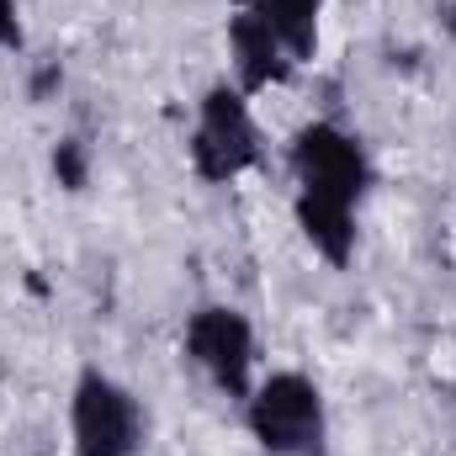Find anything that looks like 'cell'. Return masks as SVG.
<instances>
[{"mask_svg": "<svg viewBox=\"0 0 456 456\" xmlns=\"http://www.w3.org/2000/svg\"><path fill=\"white\" fill-rule=\"evenodd\" d=\"M239 409L249 441L265 456H330V403L308 371L297 366L260 371Z\"/></svg>", "mask_w": 456, "mask_h": 456, "instance_id": "1", "label": "cell"}, {"mask_svg": "<svg viewBox=\"0 0 456 456\" xmlns=\"http://www.w3.org/2000/svg\"><path fill=\"white\" fill-rule=\"evenodd\" d=\"M265 154V133L255 122L249 96L233 80H213L197 107H191V133H186V165L197 181L228 186L239 175H249Z\"/></svg>", "mask_w": 456, "mask_h": 456, "instance_id": "2", "label": "cell"}, {"mask_svg": "<svg viewBox=\"0 0 456 456\" xmlns=\"http://www.w3.org/2000/svg\"><path fill=\"white\" fill-rule=\"evenodd\" d=\"M149 419L127 382L102 366H80L69 387V456H143Z\"/></svg>", "mask_w": 456, "mask_h": 456, "instance_id": "3", "label": "cell"}, {"mask_svg": "<svg viewBox=\"0 0 456 456\" xmlns=\"http://www.w3.org/2000/svg\"><path fill=\"white\" fill-rule=\"evenodd\" d=\"M181 355L224 393L228 403H244L260 377V340L244 308L233 303H202L181 324Z\"/></svg>", "mask_w": 456, "mask_h": 456, "instance_id": "4", "label": "cell"}, {"mask_svg": "<svg viewBox=\"0 0 456 456\" xmlns=\"http://www.w3.org/2000/svg\"><path fill=\"white\" fill-rule=\"evenodd\" d=\"M287 170H292V191H314V197H340V202H366L371 191V154L366 143L340 127L335 117H314L292 133L287 143Z\"/></svg>", "mask_w": 456, "mask_h": 456, "instance_id": "5", "label": "cell"}, {"mask_svg": "<svg viewBox=\"0 0 456 456\" xmlns=\"http://www.w3.org/2000/svg\"><path fill=\"white\" fill-rule=\"evenodd\" d=\"M224 43H228V69H233V86L244 96H260V91H281L292 75H297V59L281 48V37L271 27H260L249 11L233 5L224 27Z\"/></svg>", "mask_w": 456, "mask_h": 456, "instance_id": "6", "label": "cell"}, {"mask_svg": "<svg viewBox=\"0 0 456 456\" xmlns=\"http://www.w3.org/2000/svg\"><path fill=\"white\" fill-rule=\"evenodd\" d=\"M292 224L303 233V244H308L330 271H345V265L355 260V244H361V208H355V202L292 191Z\"/></svg>", "mask_w": 456, "mask_h": 456, "instance_id": "7", "label": "cell"}, {"mask_svg": "<svg viewBox=\"0 0 456 456\" xmlns=\"http://www.w3.org/2000/svg\"><path fill=\"white\" fill-rule=\"evenodd\" d=\"M239 11H249L260 27H271L281 37V48L303 64L319 59V37H324V0H233Z\"/></svg>", "mask_w": 456, "mask_h": 456, "instance_id": "8", "label": "cell"}, {"mask_svg": "<svg viewBox=\"0 0 456 456\" xmlns=\"http://www.w3.org/2000/svg\"><path fill=\"white\" fill-rule=\"evenodd\" d=\"M48 175L59 191H86L91 186V143L80 133H64L48 154Z\"/></svg>", "mask_w": 456, "mask_h": 456, "instance_id": "9", "label": "cell"}, {"mask_svg": "<svg viewBox=\"0 0 456 456\" xmlns=\"http://www.w3.org/2000/svg\"><path fill=\"white\" fill-rule=\"evenodd\" d=\"M27 91H32V102H53V96L64 91V64H59V59H43V64L32 69Z\"/></svg>", "mask_w": 456, "mask_h": 456, "instance_id": "10", "label": "cell"}, {"mask_svg": "<svg viewBox=\"0 0 456 456\" xmlns=\"http://www.w3.org/2000/svg\"><path fill=\"white\" fill-rule=\"evenodd\" d=\"M27 48V27H21V5L0 0V53H21Z\"/></svg>", "mask_w": 456, "mask_h": 456, "instance_id": "11", "label": "cell"}, {"mask_svg": "<svg viewBox=\"0 0 456 456\" xmlns=\"http://www.w3.org/2000/svg\"><path fill=\"white\" fill-rule=\"evenodd\" d=\"M441 21H446V32L456 37V0H441Z\"/></svg>", "mask_w": 456, "mask_h": 456, "instance_id": "12", "label": "cell"}]
</instances>
